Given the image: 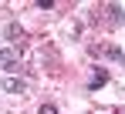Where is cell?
I'll return each instance as SVG.
<instances>
[{
  "label": "cell",
  "instance_id": "1",
  "mask_svg": "<svg viewBox=\"0 0 125 114\" xmlns=\"http://www.w3.org/2000/svg\"><path fill=\"white\" fill-rule=\"evenodd\" d=\"M0 67H3L7 74H17V71H21V57H17L14 47H0Z\"/></svg>",
  "mask_w": 125,
  "mask_h": 114
},
{
  "label": "cell",
  "instance_id": "2",
  "mask_svg": "<svg viewBox=\"0 0 125 114\" xmlns=\"http://www.w3.org/2000/svg\"><path fill=\"white\" fill-rule=\"evenodd\" d=\"M3 91H7V94H27V81L10 77V81H3Z\"/></svg>",
  "mask_w": 125,
  "mask_h": 114
},
{
  "label": "cell",
  "instance_id": "3",
  "mask_svg": "<svg viewBox=\"0 0 125 114\" xmlns=\"http://www.w3.org/2000/svg\"><path fill=\"white\" fill-rule=\"evenodd\" d=\"M105 10H108V24H112V27H118V24H125V14H122V7H118V3H108Z\"/></svg>",
  "mask_w": 125,
  "mask_h": 114
},
{
  "label": "cell",
  "instance_id": "4",
  "mask_svg": "<svg viewBox=\"0 0 125 114\" xmlns=\"http://www.w3.org/2000/svg\"><path fill=\"white\" fill-rule=\"evenodd\" d=\"M102 84H108V71H95V74H91V81H88V87H91V91H98Z\"/></svg>",
  "mask_w": 125,
  "mask_h": 114
},
{
  "label": "cell",
  "instance_id": "5",
  "mask_svg": "<svg viewBox=\"0 0 125 114\" xmlns=\"http://www.w3.org/2000/svg\"><path fill=\"white\" fill-rule=\"evenodd\" d=\"M3 34H7V40H14V44H17V40L24 37V30H21V24H7V27H3Z\"/></svg>",
  "mask_w": 125,
  "mask_h": 114
},
{
  "label": "cell",
  "instance_id": "6",
  "mask_svg": "<svg viewBox=\"0 0 125 114\" xmlns=\"http://www.w3.org/2000/svg\"><path fill=\"white\" fill-rule=\"evenodd\" d=\"M37 114H58V107H54L51 101H44V104H41V111H37Z\"/></svg>",
  "mask_w": 125,
  "mask_h": 114
},
{
  "label": "cell",
  "instance_id": "7",
  "mask_svg": "<svg viewBox=\"0 0 125 114\" xmlns=\"http://www.w3.org/2000/svg\"><path fill=\"white\" fill-rule=\"evenodd\" d=\"M122 114H125V111H122Z\"/></svg>",
  "mask_w": 125,
  "mask_h": 114
}]
</instances>
